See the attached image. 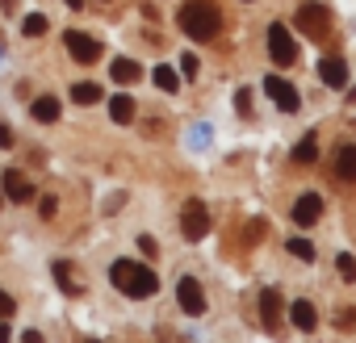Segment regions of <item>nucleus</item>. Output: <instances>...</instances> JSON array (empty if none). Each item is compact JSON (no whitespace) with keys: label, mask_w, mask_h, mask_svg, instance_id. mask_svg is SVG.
Segmentation results:
<instances>
[{"label":"nucleus","mask_w":356,"mask_h":343,"mask_svg":"<svg viewBox=\"0 0 356 343\" xmlns=\"http://www.w3.org/2000/svg\"><path fill=\"white\" fill-rule=\"evenodd\" d=\"M289 322H293L298 331H314V326H318V314H314L310 301H293V306H289Z\"/></svg>","instance_id":"14"},{"label":"nucleus","mask_w":356,"mask_h":343,"mask_svg":"<svg viewBox=\"0 0 356 343\" xmlns=\"http://www.w3.org/2000/svg\"><path fill=\"white\" fill-rule=\"evenodd\" d=\"M5 339H13V331H9L5 322H0V343H5Z\"/></svg>","instance_id":"31"},{"label":"nucleus","mask_w":356,"mask_h":343,"mask_svg":"<svg viewBox=\"0 0 356 343\" xmlns=\"http://www.w3.org/2000/svg\"><path fill=\"white\" fill-rule=\"evenodd\" d=\"M176 22H181V30H185L189 38H197V42H210V38L222 30V13H218L214 0H189Z\"/></svg>","instance_id":"2"},{"label":"nucleus","mask_w":356,"mask_h":343,"mask_svg":"<svg viewBox=\"0 0 356 343\" xmlns=\"http://www.w3.org/2000/svg\"><path fill=\"white\" fill-rule=\"evenodd\" d=\"M138 251H143V256H155V251H159V243H155L151 235H138Z\"/></svg>","instance_id":"28"},{"label":"nucleus","mask_w":356,"mask_h":343,"mask_svg":"<svg viewBox=\"0 0 356 343\" xmlns=\"http://www.w3.org/2000/svg\"><path fill=\"white\" fill-rule=\"evenodd\" d=\"M260 318H264L268 331H277V322H281V293L277 289H264L260 293Z\"/></svg>","instance_id":"12"},{"label":"nucleus","mask_w":356,"mask_h":343,"mask_svg":"<svg viewBox=\"0 0 356 343\" xmlns=\"http://www.w3.org/2000/svg\"><path fill=\"white\" fill-rule=\"evenodd\" d=\"M335 264H339V276H343V281L352 285V281H356V256H348V251H343V256H339Z\"/></svg>","instance_id":"24"},{"label":"nucleus","mask_w":356,"mask_h":343,"mask_svg":"<svg viewBox=\"0 0 356 343\" xmlns=\"http://www.w3.org/2000/svg\"><path fill=\"white\" fill-rule=\"evenodd\" d=\"M298 26H302V34L323 38V34H327V26H331V13H327L323 5H302V9H298Z\"/></svg>","instance_id":"8"},{"label":"nucleus","mask_w":356,"mask_h":343,"mask_svg":"<svg viewBox=\"0 0 356 343\" xmlns=\"http://www.w3.org/2000/svg\"><path fill=\"white\" fill-rule=\"evenodd\" d=\"M318 159V142H314V134H306L298 147H293V163H314Z\"/></svg>","instance_id":"19"},{"label":"nucleus","mask_w":356,"mask_h":343,"mask_svg":"<svg viewBox=\"0 0 356 343\" xmlns=\"http://www.w3.org/2000/svg\"><path fill=\"white\" fill-rule=\"evenodd\" d=\"M63 5H67V9H80V5H84V0H63Z\"/></svg>","instance_id":"32"},{"label":"nucleus","mask_w":356,"mask_h":343,"mask_svg":"<svg viewBox=\"0 0 356 343\" xmlns=\"http://www.w3.org/2000/svg\"><path fill=\"white\" fill-rule=\"evenodd\" d=\"M181 72L185 76H197V55H181Z\"/></svg>","instance_id":"29"},{"label":"nucleus","mask_w":356,"mask_h":343,"mask_svg":"<svg viewBox=\"0 0 356 343\" xmlns=\"http://www.w3.org/2000/svg\"><path fill=\"white\" fill-rule=\"evenodd\" d=\"M109 281H113V289L126 293V297H151V293L159 289V276H155L147 264H134V260H113Z\"/></svg>","instance_id":"1"},{"label":"nucleus","mask_w":356,"mask_h":343,"mask_svg":"<svg viewBox=\"0 0 356 343\" xmlns=\"http://www.w3.org/2000/svg\"><path fill=\"white\" fill-rule=\"evenodd\" d=\"M0 189H5V197H9V201H30V197H34V185L22 176L17 167H9V172H5V181H0Z\"/></svg>","instance_id":"10"},{"label":"nucleus","mask_w":356,"mask_h":343,"mask_svg":"<svg viewBox=\"0 0 356 343\" xmlns=\"http://www.w3.org/2000/svg\"><path fill=\"white\" fill-rule=\"evenodd\" d=\"M134 109H138V105H134L130 97H113V101H109V117H113L118 126H130V122H134Z\"/></svg>","instance_id":"16"},{"label":"nucleus","mask_w":356,"mask_h":343,"mask_svg":"<svg viewBox=\"0 0 356 343\" xmlns=\"http://www.w3.org/2000/svg\"><path fill=\"white\" fill-rule=\"evenodd\" d=\"M151 80H155V88H159V92H168V97H172L176 88H181V76H176L168 63H159V67L151 72Z\"/></svg>","instance_id":"17"},{"label":"nucleus","mask_w":356,"mask_h":343,"mask_svg":"<svg viewBox=\"0 0 356 343\" xmlns=\"http://www.w3.org/2000/svg\"><path fill=\"white\" fill-rule=\"evenodd\" d=\"M289 214H293V222H298V226H314V222H318V214H323V197H318V193H306V197H298V201H293V210H289Z\"/></svg>","instance_id":"9"},{"label":"nucleus","mask_w":356,"mask_h":343,"mask_svg":"<svg viewBox=\"0 0 356 343\" xmlns=\"http://www.w3.org/2000/svg\"><path fill=\"white\" fill-rule=\"evenodd\" d=\"M55 281H59V289H63V293H80V289H76V281H72V264H63V260L55 264Z\"/></svg>","instance_id":"23"},{"label":"nucleus","mask_w":356,"mask_h":343,"mask_svg":"<svg viewBox=\"0 0 356 343\" xmlns=\"http://www.w3.org/2000/svg\"><path fill=\"white\" fill-rule=\"evenodd\" d=\"M34 122H59V101L55 97H38L34 101Z\"/></svg>","instance_id":"18"},{"label":"nucleus","mask_w":356,"mask_h":343,"mask_svg":"<svg viewBox=\"0 0 356 343\" xmlns=\"http://www.w3.org/2000/svg\"><path fill=\"white\" fill-rule=\"evenodd\" d=\"M0 201H5V189H0Z\"/></svg>","instance_id":"33"},{"label":"nucleus","mask_w":356,"mask_h":343,"mask_svg":"<svg viewBox=\"0 0 356 343\" xmlns=\"http://www.w3.org/2000/svg\"><path fill=\"white\" fill-rule=\"evenodd\" d=\"M0 147H5V151H9V147H13V130H9V126H5V122H0Z\"/></svg>","instance_id":"30"},{"label":"nucleus","mask_w":356,"mask_h":343,"mask_svg":"<svg viewBox=\"0 0 356 343\" xmlns=\"http://www.w3.org/2000/svg\"><path fill=\"white\" fill-rule=\"evenodd\" d=\"M13 314H17V301H13L5 289H0V318H13Z\"/></svg>","instance_id":"26"},{"label":"nucleus","mask_w":356,"mask_h":343,"mask_svg":"<svg viewBox=\"0 0 356 343\" xmlns=\"http://www.w3.org/2000/svg\"><path fill=\"white\" fill-rule=\"evenodd\" d=\"M285 247H289V256H293V260H302V264H310V260H314V243H306L302 235H298V239H289Z\"/></svg>","instance_id":"21"},{"label":"nucleus","mask_w":356,"mask_h":343,"mask_svg":"<svg viewBox=\"0 0 356 343\" xmlns=\"http://www.w3.org/2000/svg\"><path fill=\"white\" fill-rule=\"evenodd\" d=\"M55 210H59V201H55L51 193H47V197H38V214H42V218H55Z\"/></svg>","instance_id":"27"},{"label":"nucleus","mask_w":356,"mask_h":343,"mask_svg":"<svg viewBox=\"0 0 356 343\" xmlns=\"http://www.w3.org/2000/svg\"><path fill=\"white\" fill-rule=\"evenodd\" d=\"M264 92L277 101V109H281V113H298V105H302L298 88H293L285 76H268V80H264Z\"/></svg>","instance_id":"6"},{"label":"nucleus","mask_w":356,"mask_h":343,"mask_svg":"<svg viewBox=\"0 0 356 343\" xmlns=\"http://www.w3.org/2000/svg\"><path fill=\"white\" fill-rule=\"evenodd\" d=\"M63 42H67V55H72L76 63H84V67L101 59V42H97L92 34H80V30H67V34H63Z\"/></svg>","instance_id":"5"},{"label":"nucleus","mask_w":356,"mask_h":343,"mask_svg":"<svg viewBox=\"0 0 356 343\" xmlns=\"http://www.w3.org/2000/svg\"><path fill=\"white\" fill-rule=\"evenodd\" d=\"M318 76L327 88H348V63L343 59H323L318 63Z\"/></svg>","instance_id":"11"},{"label":"nucleus","mask_w":356,"mask_h":343,"mask_svg":"<svg viewBox=\"0 0 356 343\" xmlns=\"http://www.w3.org/2000/svg\"><path fill=\"white\" fill-rule=\"evenodd\" d=\"M335 176L356 181V142H343V147L335 151Z\"/></svg>","instance_id":"13"},{"label":"nucleus","mask_w":356,"mask_h":343,"mask_svg":"<svg viewBox=\"0 0 356 343\" xmlns=\"http://www.w3.org/2000/svg\"><path fill=\"white\" fill-rule=\"evenodd\" d=\"M176 301H181V310L185 314H206V293H202V285L193 281V276H181V285H176Z\"/></svg>","instance_id":"7"},{"label":"nucleus","mask_w":356,"mask_h":343,"mask_svg":"<svg viewBox=\"0 0 356 343\" xmlns=\"http://www.w3.org/2000/svg\"><path fill=\"white\" fill-rule=\"evenodd\" d=\"M22 34H26V38H42V34H47V17H42V13H30V17L22 22Z\"/></svg>","instance_id":"22"},{"label":"nucleus","mask_w":356,"mask_h":343,"mask_svg":"<svg viewBox=\"0 0 356 343\" xmlns=\"http://www.w3.org/2000/svg\"><path fill=\"white\" fill-rule=\"evenodd\" d=\"M268 55H273V63H277V67L298 63V47H293L289 30H285L281 22H273V26H268Z\"/></svg>","instance_id":"3"},{"label":"nucleus","mask_w":356,"mask_h":343,"mask_svg":"<svg viewBox=\"0 0 356 343\" xmlns=\"http://www.w3.org/2000/svg\"><path fill=\"white\" fill-rule=\"evenodd\" d=\"M109 76H113L118 84H134V80L143 76V67H138L134 59H113V67H109Z\"/></svg>","instance_id":"15"},{"label":"nucleus","mask_w":356,"mask_h":343,"mask_svg":"<svg viewBox=\"0 0 356 343\" xmlns=\"http://www.w3.org/2000/svg\"><path fill=\"white\" fill-rule=\"evenodd\" d=\"M181 231H185L189 243H202V239L210 235V210H206L202 201H189V206L181 210Z\"/></svg>","instance_id":"4"},{"label":"nucleus","mask_w":356,"mask_h":343,"mask_svg":"<svg viewBox=\"0 0 356 343\" xmlns=\"http://www.w3.org/2000/svg\"><path fill=\"white\" fill-rule=\"evenodd\" d=\"M72 101H76V105H92V101H101V88L88 84V80H80V84L72 88Z\"/></svg>","instance_id":"20"},{"label":"nucleus","mask_w":356,"mask_h":343,"mask_svg":"<svg viewBox=\"0 0 356 343\" xmlns=\"http://www.w3.org/2000/svg\"><path fill=\"white\" fill-rule=\"evenodd\" d=\"M235 105H239V117H252V92H248V88L235 92Z\"/></svg>","instance_id":"25"}]
</instances>
